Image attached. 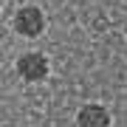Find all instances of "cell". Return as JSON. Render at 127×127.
<instances>
[{"label":"cell","mask_w":127,"mask_h":127,"mask_svg":"<svg viewBox=\"0 0 127 127\" xmlns=\"http://www.w3.org/2000/svg\"><path fill=\"white\" fill-rule=\"evenodd\" d=\"M14 31L20 37H28V40L40 37L45 31V14L37 9V6H23V9H17V14H14Z\"/></svg>","instance_id":"6da1fadb"},{"label":"cell","mask_w":127,"mask_h":127,"mask_svg":"<svg viewBox=\"0 0 127 127\" xmlns=\"http://www.w3.org/2000/svg\"><path fill=\"white\" fill-rule=\"evenodd\" d=\"M17 73L23 82H42L48 76V57L40 51H28L17 59Z\"/></svg>","instance_id":"7a4b0ae2"},{"label":"cell","mask_w":127,"mask_h":127,"mask_svg":"<svg viewBox=\"0 0 127 127\" xmlns=\"http://www.w3.org/2000/svg\"><path fill=\"white\" fill-rule=\"evenodd\" d=\"M76 127H110V110L96 102L82 104L76 113Z\"/></svg>","instance_id":"3957f363"}]
</instances>
